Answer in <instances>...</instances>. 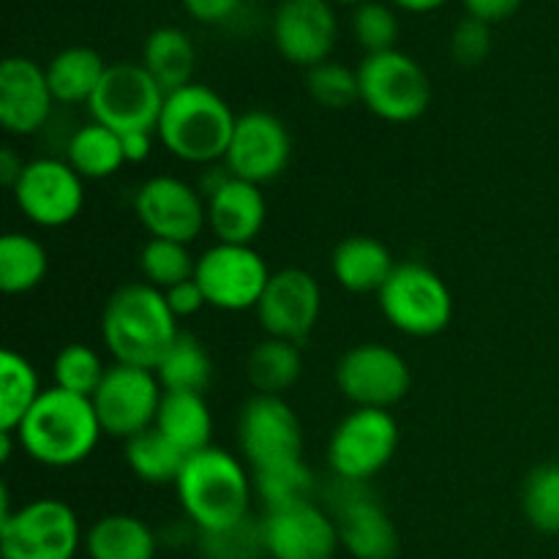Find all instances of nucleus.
<instances>
[{
    "label": "nucleus",
    "mask_w": 559,
    "mask_h": 559,
    "mask_svg": "<svg viewBox=\"0 0 559 559\" xmlns=\"http://www.w3.org/2000/svg\"><path fill=\"white\" fill-rule=\"evenodd\" d=\"M120 136H123L126 164H142L147 156H151L156 131H131V134H120Z\"/></svg>",
    "instance_id": "nucleus-45"
},
{
    "label": "nucleus",
    "mask_w": 559,
    "mask_h": 559,
    "mask_svg": "<svg viewBox=\"0 0 559 559\" xmlns=\"http://www.w3.org/2000/svg\"><path fill=\"white\" fill-rule=\"evenodd\" d=\"M178 500L189 522L200 533L233 527L251 516L254 480L246 473L240 459L222 448H205L186 459L180 478L175 480Z\"/></svg>",
    "instance_id": "nucleus-3"
},
{
    "label": "nucleus",
    "mask_w": 559,
    "mask_h": 559,
    "mask_svg": "<svg viewBox=\"0 0 559 559\" xmlns=\"http://www.w3.org/2000/svg\"><path fill=\"white\" fill-rule=\"evenodd\" d=\"M491 52V31L486 22L467 20L459 22L451 33V58L456 60L464 69H473V66H480Z\"/></svg>",
    "instance_id": "nucleus-41"
},
{
    "label": "nucleus",
    "mask_w": 559,
    "mask_h": 559,
    "mask_svg": "<svg viewBox=\"0 0 559 559\" xmlns=\"http://www.w3.org/2000/svg\"><path fill=\"white\" fill-rule=\"evenodd\" d=\"M52 87L47 69L31 58H5L0 63V123L11 134H36L52 115Z\"/></svg>",
    "instance_id": "nucleus-21"
},
{
    "label": "nucleus",
    "mask_w": 559,
    "mask_h": 559,
    "mask_svg": "<svg viewBox=\"0 0 559 559\" xmlns=\"http://www.w3.org/2000/svg\"><path fill=\"white\" fill-rule=\"evenodd\" d=\"M140 271L145 276V284L167 293L175 284L194 278L197 260L186 243L151 238L140 251Z\"/></svg>",
    "instance_id": "nucleus-35"
},
{
    "label": "nucleus",
    "mask_w": 559,
    "mask_h": 559,
    "mask_svg": "<svg viewBox=\"0 0 559 559\" xmlns=\"http://www.w3.org/2000/svg\"><path fill=\"white\" fill-rule=\"evenodd\" d=\"M167 93L142 63H109L102 85L91 98V115L96 123L131 134V131H156Z\"/></svg>",
    "instance_id": "nucleus-9"
},
{
    "label": "nucleus",
    "mask_w": 559,
    "mask_h": 559,
    "mask_svg": "<svg viewBox=\"0 0 559 559\" xmlns=\"http://www.w3.org/2000/svg\"><path fill=\"white\" fill-rule=\"evenodd\" d=\"M85 549L91 559H153L156 535L131 513H109L87 530Z\"/></svg>",
    "instance_id": "nucleus-25"
},
{
    "label": "nucleus",
    "mask_w": 559,
    "mask_h": 559,
    "mask_svg": "<svg viewBox=\"0 0 559 559\" xmlns=\"http://www.w3.org/2000/svg\"><path fill=\"white\" fill-rule=\"evenodd\" d=\"M142 66L151 71V76L164 87V93L180 91V87L194 82V41L183 31H178V27H158V31H153L145 38Z\"/></svg>",
    "instance_id": "nucleus-26"
},
{
    "label": "nucleus",
    "mask_w": 559,
    "mask_h": 559,
    "mask_svg": "<svg viewBox=\"0 0 559 559\" xmlns=\"http://www.w3.org/2000/svg\"><path fill=\"white\" fill-rule=\"evenodd\" d=\"M353 33L355 41L366 49V55L388 52V49H396L399 16L393 14L391 5L369 0V3L355 9Z\"/></svg>",
    "instance_id": "nucleus-40"
},
{
    "label": "nucleus",
    "mask_w": 559,
    "mask_h": 559,
    "mask_svg": "<svg viewBox=\"0 0 559 559\" xmlns=\"http://www.w3.org/2000/svg\"><path fill=\"white\" fill-rule=\"evenodd\" d=\"M273 273L254 246L216 243L197 257V284L218 311L257 309Z\"/></svg>",
    "instance_id": "nucleus-10"
},
{
    "label": "nucleus",
    "mask_w": 559,
    "mask_h": 559,
    "mask_svg": "<svg viewBox=\"0 0 559 559\" xmlns=\"http://www.w3.org/2000/svg\"><path fill=\"white\" fill-rule=\"evenodd\" d=\"M289 156H293V136L284 120L265 109H251L238 115L224 156V169L246 183L265 186L284 175Z\"/></svg>",
    "instance_id": "nucleus-14"
},
{
    "label": "nucleus",
    "mask_w": 559,
    "mask_h": 559,
    "mask_svg": "<svg viewBox=\"0 0 559 559\" xmlns=\"http://www.w3.org/2000/svg\"><path fill=\"white\" fill-rule=\"evenodd\" d=\"M134 213L151 238L189 246L207 224V202L175 175H156L136 189Z\"/></svg>",
    "instance_id": "nucleus-16"
},
{
    "label": "nucleus",
    "mask_w": 559,
    "mask_h": 559,
    "mask_svg": "<svg viewBox=\"0 0 559 559\" xmlns=\"http://www.w3.org/2000/svg\"><path fill=\"white\" fill-rule=\"evenodd\" d=\"M320 309L322 293L317 278L300 267H284L273 273L254 311L267 336L300 344L314 331Z\"/></svg>",
    "instance_id": "nucleus-20"
},
{
    "label": "nucleus",
    "mask_w": 559,
    "mask_h": 559,
    "mask_svg": "<svg viewBox=\"0 0 559 559\" xmlns=\"http://www.w3.org/2000/svg\"><path fill=\"white\" fill-rule=\"evenodd\" d=\"M183 9L189 11V16H194L197 22H205V25H218V22H227L235 11L240 9L243 0H180Z\"/></svg>",
    "instance_id": "nucleus-43"
},
{
    "label": "nucleus",
    "mask_w": 559,
    "mask_h": 559,
    "mask_svg": "<svg viewBox=\"0 0 559 559\" xmlns=\"http://www.w3.org/2000/svg\"><path fill=\"white\" fill-rule=\"evenodd\" d=\"M331 271L338 287L347 289V293L380 295L391 273L396 271V262H393L391 249L382 240L369 238V235H353L336 246Z\"/></svg>",
    "instance_id": "nucleus-23"
},
{
    "label": "nucleus",
    "mask_w": 559,
    "mask_h": 559,
    "mask_svg": "<svg viewBox=\"0 0 559 559\" xmlns=\"http://www.w3.org/2000/svg\"><path fill=\"white\" fill-rule=\"evenodd\" d=\"M331 508L338 544L355 559H393L399 555L396 524L364 484L338 480V489L331 491Z\"/></svg>",
    "instance_id": "nucleus-17"
},
{
    "label": "nucleus",
    "mask_w": 559,
    "mask_h": 559,
    "mask_svg": "<svg viewBox=\"0 0 559 559\" xmlns=\"http://www.w3.org/2000/svg\"><path fill=\"white\" fill-rule=\"evenodd\" d=\"M49 254L44 243L22 233H9L0 240V289L5 295H25L44 282Z\"/></svg>",
    "instance_id": "nucleus-31"
},
{
    "label": "nucleus",
    "mask_w": 559,
    "mask_h": 559,
    "mask_svg": "<svg viewBox=\"0 0 559 559\" xmlns=\"http://www.w3.org/2000/svg\"><path fill=\"white\" fill-rule=\"evenodd\" d=\"M41 393L31 360L14 349H5L0 355V435H16Z\"/></svg>",
    "instance_id": "nucleus-30"
},
{
    "label": "nucleus",
    "mask_w": 559,
    "mask_h": 559,
    "mask_svg": "<svg viewBox=\"0 0 559 559\" xmlns=\"http://www.w3.org/2000/svg\"><path fill=\"white\" fill-rule=\"evenodd\" d=\"M333 3H342V5H355V9H358V5L369 3V0H333Z\"/></svg>",
    "instance_id": "nucleus-48"
},
{
    "label": "nucleus",
    "mask_w": 559,
    "mask_h": 559,
    "mask_svg": "<svg viewBox=\"0 0 559 559\" xmlns=\"http://www.w3.org/2000/svg\"><path fill=\"white\" fill-rule=\"evenodd\" d=\"M66 162L74 167V173L80 175L82 180L109 178V175H115L126 164L123 136H120L118 131L91 120V123L80 126V129L69 136Z\"/></svg>",
    "instance_id": "nucleus-28"
},
{
    "label": "nucleus",
    "mask_w": 559,
    "mask_h": 559,
    "mask_svg": "<svg viewBox=\"0 0 559 559\" xmlns=\"http://www.w3.org/2000/svg\"><path fill=\"white\" fill-rule=\"evenodd\" d=\"M102 435L91 399L52 385L33 404L14 437L33 462L63 469L85 462L96 451Z\"/></svg>",
    "instance_id": "nucleus-2"
},
{
    "label": "nucleus",
    "mask_w": 559,
    "mask_h": 559,
    "mask_svg": "<svg viewBox=\"0 0 559 559\" xmlns=\"http://www.w3.org/2000/svg\"><path fill=\"white\" fill-rule=\"evenodd\" d=\"M202 559H262L267 557L265 535H262V519L246 516L233 527L200 533Z\"/></svg>",
    "instance_id": "nucleus-38"
},
{
    "label": "nucleus",
    "mask_w": 559,
    "mask_h": 559,
    "mask_svg": "<svg viewBox=\"0 0 559 559\" xmlns=\"http://www.w3.org/2000/svg\"><path fill=\"white\" fill-rule=\"evenodd\" d=\"M522 508L538 533L559 535V464H540L530 473L522 491Z\"/></svg>",
    "instance_id": "nucleus-37"
},
{
    "label": "nucleus",
    "mask_w": 559,
    "mask_h": 559,
    "mask_svg": "<svg viewBox=\"0 0 559 559\" xmlns=\"http://www.w3.org/2000/svg\"><path fill=\"white\" fill-rule=\"evenodd\" d=\"M300 371H304L300 347L284 338L267 336L265 342L254 344L246 358V374L262 396H284V391L300 380Z\"/></svg>",
    "instance_id": "nucleus-29"
},
{
    "label": "nucleus",
    "mask_w": 559,
    "mask_h": 559,
    "mask_svg": "<svg viewBox=\"0 0 559 559\" xmlns=\"http://www.w3.org/2000/svg\"><path fill=\"white\" fill-rule=\"evenodd\" d=\"M186 453L167 440L156 426L126 440V462L131 473L153 486L175 484L186 464Z\"/></svg>",
    "instance_id": "nucleus-32"
},
{
    "label": "nucleus",
    "mask_w": 559,
    "mask_h": 559,
    "mask_svg": "<svg viewBox=\"0 0 559 559\" xmlns=\"http://www.w3.org/2000/svg\"><path fill=\"white\" fill-rule=\"evenodd\" d=\"M396 9L409 11V14H431V11L442 9L448 0H391Z\"/></svg>",
    "instance_id": "nucleus-47"
},
{
    "label": "nucleus",
    "mask_w": 559,
    "mask_h": 559,
    "mask_svg": "<svg viewBox=\"0 0 559 559\" xmlns=\"http://www.w3.org/2000/svg\"><path fill=\"white\" fill-rule=\"evenodd\" d=\"M80 519L55 497H41L0 519L3 559H74L80 549Z\"/></svg>",
    "instance_id": "nucleus-7"
},
{
    "label": "nucleus",
    "mask_w": 559,
    "mask_h": 559,
    "mask_svg": "<svg viewBox=\"0 0 559 559\" xmlns=\"http://www.w3.org/2000/svg\"><path fill=\"white\" fill-rule=\"evenodd\" d=\"M162 396L164 388L156 371L112 364L91 402L96 407L104 435L131 440V437L156 426Z\"/></svg>",
    "instance_id": "nucleus-11"
},
{
    "label": "nucleus",
    "mask_w": 559,
    "mask_h": 559,
    "mask_svg": "<svg viewBox=\"0 0 559 559\" xmlns=\"http://www.w3.org/2000/svg\"><path fill=\"white\" fill-rule=\"evenodd\" d=\"M306 91L320 107L325 109H347L349 104L360 102L358 69H347L336 60L306 69Z\"/></svg>",
    "instance_id": "nucleus-39"
},
{
    "label": "nucleus",
    "mask_w": 559,
    "mask_h": 559,
    "mask_svg": "<svg viewBox=\"0 0 559 559\" xmlns=\"http://www.w3.org/2000/svg\"><path fill=\"white\" fill-rule=\"evenodd\" d=\"M399 448V424L388 409L355 407L333 429L328 464L338 480L366 484L391 464Z\"/></svg>",
    "instance_id": "nucleus-8"
},
{
    "label": "nucleus",
    "mask_w": 559,
    "mask_h": 559,
    "mask_svg": "<svg viewBox=\"0 0 559 559\" xmlns=\"http://www.w3.org/2000/svg\"><path fill=\"white\" fill-rule=\"evenodd\" d=\"M385 320L404 336L431 338L453 320V298L437 271L420 262H402L380 289Z\"/></svg>",
    "instance_id": "nucleus-6"
},
{
    "label": "nucleus",
    "mask_w": 559,
    "mask_h": 559,
    "mask_svg": "<svg viewBox=\"0 0 559 559\" xmlns=\"http://www.w3.org/2000/svg\"><path fill=\"white\" fill-rule=\"evenodd\" d=\"M338 20L331 0H282L273 14V44L284 60L304 69L331 60Z\"/></svg>",
    "instance_id": "nucleus-19"
},
{
    "label": "nucleus",
    "mask_w": 559,
    "mask_h": 559,
    "mask_svg": "<svg viewBox=\"0 0 559 559\" xmlns=\"http://www.w3.org/2000/svg\"><path fill=\"white\" fill-rule=\"evenodd\" d=\"M262 535L271 559H333L342 546L336 519L314 500L265 511Z\"/></svg>",
    "instance_id": "nucleus-18"
},
{
    "label": "nucleus",
    "mask_w": 559,
    "mask_h": 559,
    "mask_svg": "<svg viewBox=\"0 0 559 559\" xmlns=\"http://www.w3.org/2000/svg\"><path fill=\"white\" fill-rule=\"evenodd\" d=\"M156 377L164 391L202 393L213 380V360L200 338L180 333L156 366Z\"/></svg>",
    "instance_id": "nucleus-33"
},
{
    "label": "nucleus",
    "mask_w": 559,
    "mask_h": 559,
    "mask_svg": "<svg viewBox=\"0 0 559 559\" xmlns=\"http://www.w3.org/2000/svg\"><path fill=\"white\" fill-rule=\"evenodd\" d=\"M27 162H22L20 156L14 153V147H3L0 151V180H3L9 189H14L16 180H20L22 169H25Z\"/></svg>",
    "instance_id": "nucleus-46"
},
{
    "label": "nucleus",
    "mask_w": 559,
    "mask_h": 559,
    "mask_svg": "<svg viewBox=\"0 0 559 559\" xmlns=\"http://www.w3.org/2000/svg\"><path fill=\"white\" fill-rule=\"evenodd\" d=\"M238 115L213 87L191 82L167 93L156 136L175 158L186 164H216L227 156Z\"/></svg>",
    "instance_id": "nucleus-4"
},
{
    "label": "nucleus",
    "mask_w": 559,
    "mask_h": 559,
    "mask_svg": "<svg viewBox=\"0 0 559 559\" xmlns=\"http://www.w3.org/2000/svg\"><path fill=\"white\" fill-rule=\"evenodd\" d=\"M11 194L27 222L58 229L80 216L85 205V180L66 158L47 156L25 164Z\"/></svg>",
    "instance_id": "nucleus-13"
},
{
    "label": "nucleus",
    "mask_w": 559,
    "mask_h": 559,
    "mask_svg": "<svg viewBox=\"0 0 559 559\" xmlns=\"http://www.w3.org/2000/svg\"><path fill=\"white\" fill-rule=\"evenodd\" d=\"M107 369L109 366L102 364L96 349L85 347V344H66V347L55 355V388L76 393V396L93 399V393L102 385Z\"/></svg>",
    "instance_id": "nucleus-36"
},
{
    "label": "nucleus",
    "mask_w": 559,
    "mask_h": 559,
    "mask_svg": "<svg viewBox=\"0 0 559 559\" xmlns=\"http://www.w3.org/2000/svg\"><path fill=\"white\" fill-rule=\"evenodd\" d=\"M360 104L385 123H413L431 104V82L424 66L402 49L366 55L358 66Z\"/></svg>",
    "instance_id": "nucleus-5"
},
{
    "label": "nucleus",
    "mask_w": 559,
    "mask_h": 559,
    "mask_svg": "<svg viewBox=\"0 0 559 559\" xmlns=\"http://www.w3.org/2000/svg\"><path fill=\"white\" fill-rule=\"evenodd\" d=\"M336 385L355 407L391 413V407L409 393L413 371L393 347L366 342L342 355L336 364Z\"/></svg>",
    "instance_id": "nucleus-12"
},
{
    "label": "nucleus",
    "mask_w": 559,
    "mask_h": 559,
    "mask_svg": "<svg viewBox=\"0 0 559 559\" xmlns=\"http://www.w3.org/2000/svg\"><path fill=\"white\" fill-rule=\"evenodd\" d=\"M207 227L218 243L251 246L260 238L267 218V205L262 189L229 175L224 183L207 194Z\"/></svg>",
    "instance_id": "nucleus-22"
},
{
    "label": "nucleus",
    "mask_w": 559,
    "mask_h": 559,
    "mask_svg": "<svg viewBox=\"0 0 559 559\" xmlns=\"http://www.w3.org/2000/svg\"><path fill=\"white\" fill-rule=\"evenodd\" d=\"M251 480H254V495L265 502V511L309 502L314 500L317 491L314 469L304 462V456L254 469Z\"/></svg>",
    "instance_id": "nucleus-34"
},
{
    "label": "nucleus",
    "mask_w": 559,
    "mask_h": 559,
    "mask_svg": "<svg viewBox=\"0 0 559 559\" xmlns=\"http://www.w3.org/2000/svg\"><path fill=\"white\" fill-rule=\"evenodd\" d=\"M238 445L251 469L289 462L304 456V426L284 396L257 393L240 409Z\"/></svg>",
    "instance_id": "nucleus-15"
},
{
    "label": "nucleus",
    "mask_w": 559,
    "mask_h": 559,
    "mask_svg": "<svg viewBox=\"0 0 559 559\" xmlns=\"http://www.w3.org/2000/svg\"><path fill=\"white\" fill-rule=\"evenodd\" d=\"M164 298H167V306L173 309V314L178 317V320L200 314V311L207 306L205 293L200 289L197 278H189V282L183 284H175V287H169L167 293H164Z\"/></svg>",
    "instance_id": "nucleus-42"
},
{
    "label": "nucleus",
    "mask_w": 559,
    "mask_h": 559,
    "mask_svg": "<svg viewBox=\"0 0 559 559\" xmlns=\"http://www.w3.org/2000/svg\"><path fill=\"white\" fill-rule=\"evenodd\" d=\"M178 336V317L162 289L134 282L109 295L102 314V338L115 364L156 371Z\"/></svg>",
    "instance_id": "nucleus-1"
},
{
    "label": "nucleus",
    "mask_w": 559,
    "mask_h": 559,
    "mask_svg": "<svg viewBox=\"0 0 559 559\" xmlns=\"http://www.w3.org/2000/svg\"><path fill=\"white\" fill-rule=\"evenodd\" d=\"M156 429L178 445L186 456L211 448L213 415L202 393L164 391L156 415Z\"/></svg>",
    "instance_id": "nucleus-24"
},
{
    "label": "nucleus",
    "mask_w": 559,
    "mask_h": 559,
    "mask_svg": "<svg viewBox=\"0 0 559 559\" xmlns=\"http://www.w3.org/2000/svg\"><path fill=\"white\" fill-rule=\"evenodd\" d=\"M522 3L524 0H464V9H467V16L491 25V22H502L516 14Z\"/></svg>",
    "instance_id": "nucleus-44"
},
{
    "label": "nucleus",
    "mask_w": 559,
    "mask_h": 559,
    "mask_svg": "<svg viewBox=\"0 0 559 559\" xmlns=\"http://www.w3.org/2000/svg\"><path fill=\"white\" fill-rule=\"evenodd\" d=\"M107 74V63L91 47H69L47 66V80L58 104H91Z\"/></svg>",
    "instance_id": "nucleus-27"
}]
</instances>
